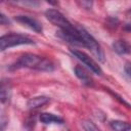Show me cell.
<instances>
[{
	"label": "cell",
	"instance_id": "obj_1",
	"mask_svg": "<svg viewBox=\"0 0 131 131\" xmlns=\"http://www.w3.org/2000/svg\"><path fill=\"white\" fill-rule=\"evenodd\" d=\"M34 69L42 72H53L54 64L47 58L39 56L33 53H25L18 57V59L10 67L12 70L16 69Z\"/></svg>",
	"mask_w": 131,
	"mask_h": 131
},
{
	"label": "cell",
	"instance_id": "obj_2",
	"mask_svg": "<svg viewBox=\"0 0 131 131\" xmlns=\"http://www.w3.org/2000/svg\"><path fill=\"white\" fill-rule=\"evenodd\" d=\"M77 31L80 35V37L83 40L84 46L87 47L91 53L100 61V62H104L105 58H104V52L101 48V46L99 45V43L95 40V38L90 35V33H88L84 28L82 27H77Z\"/></svg>",
	"mask_w": 131,
	"mask_h": 131
},
{
	"label": "cell",
	"instance_id": "obj_3",
	"mask_svg": "<svg viewBox=\"0 0 131 131\" xmlns=\"http://www.w3.org/2000/svg\"><path fill=\"white\" fill-rule=\"evenodd\" d=\"M35 41L25 35L20 34H7L0 38V50L4 51L7 48H11L19 45H33Z\"/></svg>",
	"mask_w": 131,
	"mask_h": 131
},
{
	"label": "cell",
	"instance_id": "obj_4",
	"mask_svg": "<svg viewBox=\"0 0 131 131\" xmlns=\"http://www.w3.org/2000/svg\"><path fill=\"white\" fill-rule=\"evenodd\" d=\"M45 16L50 23H52L53 25L60 28V30H64V31H75L76 30V28L69 21V19L60 11H58L56 9H53V8L47 9L45 11Z\"/></svg>",
	"mask_w": 131,
	"mask_h": 131
},
{
	"label": "cell",
	"instance_id": "obj_5",
	"mask_svg": "<svg viewBox=\"0 0 131 131\" xmlns=\"http://www.w3.org/2000/svg\"><path fill=\"white\" fill-rule=\"evenodd\" d=\"M71 53L77 58L79 59L80 61H82L92 73L96 74V75H101L102 74V70L101 68L98 66V63L92 58L90 57L88 54H86L85 52L81 51V50H78V49H71L70 50Z\"/></svg>",
	"mask_w": 131,
	"mask_h": 131
},
{
	"label": "cell",
	"instance_id": "obj_6",
	"mask_svg": "<svg viewBox=\"0 0 131 131\" xmlns=\"http://www.w3.org/2000/svg\"><path fill=\"white\" fill-rule=\"evenodd\" d=\"M59 38H61L62 40L67 41L68 43L72 44V45H76V46H84L83 40L80 37L77 28L75 31H64V30H59L56 34ZM85 47V46H84Z\"/></svg>",
	"mask_w": 131,
	"mask_h": 131
},
{
	"label": "cell",
	"instance_id": "obj_7",
	"mask_svg": "<svg viewBox=\"0 0 131 131\" xmlns=\"http://www.w3.org/2000/svg\"><path fill=\"white\" fill-rule=\"evenodd\" d=\"M14 19L17 23H19V24L30 28L31 30H33L36 33H41L42 30H43L41 23L38 21L36 18H33V17H31L29 15H15Z\"/></svg>",
	"mask_w": 131,
	"mask_h": 131
},
{
	"label": "cell",
	"instance_id": "obj_8",
	"mask_svg": "<svg viewBox=\"0 0 131 131\" xmlns=\"http://www.w3.org/2000/svg\"><path fill=\"white\" fill-rule=\"evenodd\" d=\"M112 47L114 51L120 55L131 53V44L126 40H117L112 44Z\"/></svg>",
	"mask_w": 131,
	"mask_h": 131
},
{
	"label": "cell",
	"instance_id": "obj_9",
	"mask_svg": "<svg viewBox=\"0 0 131 131\" xmlns=\"http://www.w3.org/2000/svg\"><path fill=\"white\" fill-rule=\"evenodd\" d=\"M39 120L43 124H52V123L63 124L64 123V121L61 117H58V116H56L54 114H51V113H42V114H40Z\"/></svg>",
	"mask_w": 131,
	"mask_h": 131
},
{
	"label": "cell",
	"instance_id": "obj_10",
	"mask_svg": "<svg viewBox=\"0 0 131 131\" xmlns=\"http://www.w3.org/2000/svg\"><path fill=\"white\" fill-rule=\"evenodd\" d=\"M74 71H75V74H76L77 78L80 81H82L83 84L88 85V86L92 85V79H91V77L89 76V74L86 72V70L84 68H82L81 66H76Z\"/></svg>",
	"mask_w": 131,
	"mask_h": 131
},
{
	"label": "cell",
	"instance_id": "obj_11",
	"mask_svg": "<svg viewBox=\"0 0 131 131\" xmlns=\"http://www.w3.org/2000/svg\"><path fill=\"white\" fill-rule=\"evenodd\" d=\"M49 97L47 96H35V97H32L28 100L27 102V106L28 108L30 110H34V108H38L44 104H46L48 101H49Z\"/></svg>",
	"mask_w": 131,
	"mask_h": 131
},
{
	"label": "cell",
	"instance_id": "obj_12",
	"mask_svg": "<svg viewBox=\"0 0 131 131\" xmlns=\"http://www.w3.org/2000/svg\"><path fill=\"white\" fill-rule=\"evenodd\" d=\"M11 95V86L8 81L2 80L1 86H0V99L2 103H5Z\"/></svg>",
	"mask_w": 131,
	"mask_h": 131
},
{
	"label": "cell",
	"instance_id": "obj_13",
	"mask_svg": "<svg viewBox=\"0 0 131 131\" xmlns=\"http://www.w3.org/2000/svg\"><path fill=\"white\" fill-rule=\"evenodd\" d=\"M110 126L114 131H131V124L122 120H114L110 123Z\"/></svg>",
	"mask_w": 131,
	"mask_h": 131
},
{
	"label": "cell",
	"instance_id": "obj_14",
	"mask_svg": "<svg viewBox=\"0 0 131 131\" xmlns=\"http://www.w3.org/2000/svg\"><path fill=\"white\" fill-rule=\"evenodd\" d=\"M82 126L84 128L85 131H100L98 129V127L90 120H85L82 122Z\"/></svg>",
	"mask_w": 131,
	"mask_h": 131
},
{
	"label": "cell",
	"instance_id": "obj_15",
	"mask_svg": "<svg viewBox=\"0 0 131 131\" xmlns=\"http://www.w3.org/2000/svg\"><path fill=\"white\" fill-rule=\"evenodd\" d=\"M105 90H107V91H108V92H110V93H111V94H112V95H113V96H114V97H115V98H116L117 100H119V101H120V102H121L122 104L126 105V106H127L128 108H131V105H130V104H129V103H128V102H127V101H126V100H125L124 98H122V97H121L120 95H118L117 93L113 92V91H112L111 89H108V88H105Z\"/></svg>",
	"mask_w": 131,
	"mask_h": 131
},
{
	"label": "cell",
	"instance_id": "obj_16",
	"mask_svg": "<svg viewBox=\"0 0 131 131\" xmlns=\"http://www.w3.org/2000/svg\"><path fill=\"white\" fill-rule=\"evenodd\" d=\"M78 4L85 9H90V8H92L93 2L92 1H78Z\"/></svg>",
	"mask_w": 131,
	"mask_h": 131
},
{
	"label": "cell",
	"instance_id": "obj_17",
	"mask_svg": "<svg viewBox=\"0 0 131 131\" xmlns=\"http://www.w3.org/2000/svg\"><path fill=\"white\" fill-rule=\"evenodd\" d=\"M124 71H125V74L127 75V77L131 80V61L126 62L125 67H124Z\"/></svg>",
	"mask_w": 131,
	"mask_h": 131
},
{
	"label": "cell",
	"instance_id": "obj_18",
	"mask_svg": "<svg viewBox=\"0 0 131 131\" xmlns=\"http://www.w3.org/2000/svg\"><path fill=\"white\" fill-rule=\"evenodd\" d=\"M0 24L1 25H8L9 24V19L4 15V13H0Z\"/></svg>",
	"mask_w": 131,
	"mask_h": 131
},
{
	"label": "cell",
	"instance_id": "obj_19",
	"mask_svg": "<svg viewBox=\"0 0 131 131\" xmlns=\"http://www.w3.org/2000/svg\"><path fill=\"white\" fill-rule=\"evenodd\" d=\"M126 16L129 18V19H131V7L128 9V11L126 12Z\"/></svg>",
	"mask_w": 131,
	"mask_h": 131
},
{
	"label": "cell",
	"instance_id": "obj_20",
	"mask_svg": "<svg viewBox=\"0 0 131 131\" xmlns=\"http://www.w3.org/2000/svg\"><path fill=\"white\" fill-rule=\"evenodd\" d=\"M125 30H129V31H131V25H126Z\"/></svg>",
	"mask_w": 131,
	"mask_h": 131
}]
</instances>
